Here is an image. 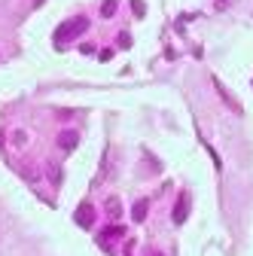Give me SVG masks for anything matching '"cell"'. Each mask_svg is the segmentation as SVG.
Masks as SVG:
<instances>
[{"mask_svg":"<svg viewBox=\"0 0 253 256\" xmlns=\"http://www.w3.org/2000/svg\"><path fill=\"white\" fill-rule=\"evenodd\" d=\"M86 28H88V18H82V16L74 18V22H64V24L55 30V46H58V49H64V43L74 40V37H80Z\"/></svg>","mask_w":253,"mask_h":256,"instance_id":"obj_1","label":"cell"},{"mask_svg":"<svg viewBox=\"0 0 253 256\" xmlns=\"http://www.w3.org/2000/svg\"><path fill=\"white\" fill-rule=\"evenodd\" d=\"M186 216H189V192H180V198L174 204V222H177V226H183Z\"/></svg>","mask_w":253,"mask_h":256,"instance_id":"obj_2","label":"cell"},{"mask_svg":"<svg viewBox=\"0 0 253 256\" xmlns=\"http://www.w3.org/2000/svg\"><path fill=\"white\" fill-rule=\"evenodd\" d=\"M74 216H76V226L88 229L92 222H94V208H92V204L86 202V204H80V208H76V214H74Z\"/></svg>","mask_w":253,"mask_h":256,"instance_id":"obj_3","label":"cell"},{"mask_svg":"<svg viewBox=\"0 0 253 256\" xmlns=\"http://www.w3.org/2000/svg\"><path fill=\"white\" fill-rule=\"evenodd\" d=\"M76 144H80V138H76V132H70V128L58 134V150H61V152H74Z\"/></svg>","mask_w":253,"mask_h":256,"instance_id":"obj_4","label":"cell"},{"mask_svg":"<svg viewBox=\"0 0 253 256\" xmlns=\"http://www.w3.org/2000/svg\"><path fill=\"white\" fill-rule=\"evenodd\" d=\"M146 214H150V204H146V198L134 202V208H132V220H134V222H144V220H146Z\"/></svg>","mask_w":253,"mask_h":256,"instance_id":"obj_5","label":"cell"},{"mask_svg":"<svg viewBox=\"0 0 253 256\" xmlns=\"http://www.w3.org/2000/svg\"><path fill=\"white\" fill-rule=\"evenodd\" d=\"M122 235H125V229H122V226H107V229H101V235H98V238H101V241H110V238H122Z\"/></svg>","mask_w":253,"mask_h":256,"instance_id":"obj_6","label":"cell"},{"mask_svg":"<svg viewBox=\"0 0 253 256\" xmlns=\"http://www.w3.org/2000/svg\"><path fill=\"white\" fill-rule=\"evenodd\" d=\"M104 210H107L110 216H119V214H122V204H119V198H107V204H104Z\"/></svg>","mask_w":253,"mask_h":256,"instance_id":"obj_7","label":"cell"},{"mask_svg":"<svg viewBox=\"0 0 253 256\" xmlns=\"http://www.w3.org/2000/svg\"><path fill=\"white\" fill-rule=\"evenodd\" d=\"M12 144H16V146H24V144H28V134L22 132V128H16V132H12Z\"/></svg>","mask_w":253,"mask_h":256,"instance_id":"obj_8","label":"cell"},{"mask_svg":"<svg viewBox=\"0 0 253 256\" xmlns=\"http://www.w3.org/2000/svg\"><path fill=\"white\" fill-rule=\"evenodd\" d=\"M113 12H116V0H107V4L101 6V16H104V18H110Z\"/></svg>","mask_w":253,"mask_h":256,"instance_id":"obj_9","label":"cell"},{"mask_svg":"<svg viewBox=\"0 0 253 256\" xmlns=\"http://www.w3.org/2000/svg\"><path fill=\"white\" fill-rule=\"evenodd\" d=\"M119 46L128 49V46H132V37H128V34H119Z\"/></svg>","mask_w":253,"mask_h":256,"instance_id":"obj_10","label":"cell"},{"mask_svg":"<svg viewBox=\"0 0 253 256\" xmlns=\"http://www.w3.org/2000/svg\"><path fill=\"white\" fill-rule=\"evenodd\" d=\"M132 10H134V16H144V4H140V0H132Z\"/></svg>","mask_w":253,"mask_h":256,"instance_id":"obj_11","label":"cell"}]
</instances>
